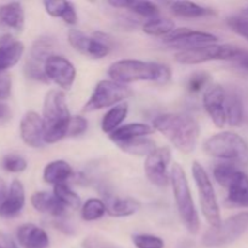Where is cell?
<instances>
[{"mask_svg":"<svg viewBox=\"0 0 248 248\" xmlns=\"http://www.w3.org/2000/svg\"><path fill=\"white\" fill-rule=\"evenodd\" d=\"M170 9L174 16L183 18H200L213 15L215 12L211 9L190 1H173L170 2Z\"/></svg>","mask_w":248,"mask_h":248,"instance_id":"cell-25","label":"cell"},{"mask_svg":"<svg viewBox=\"0 0 248 248\" xmlns=\"http://www.w3.org/2000/svg\"><path fill=\"white\" fill-rule=\"evenodd\" d=\"M11 118V110L9 106L0 102V121H6Z\"/></svg>","mask_w":248,"mask_h":248,"instance_id":"cell-46","label":"cell"},{"mask_svg":"<svg viewBox=\"0 0 248 248\" xmlns=\"http://www.w3.org/2000/svg\"><path fill=\"white\" fill-rule=\"evenodd\" d=\"M128 114V104L127 103H120L116 106L111 107L106 114H104L103 119H102V131L104 133H113L114 131L118 130L121 126V124L125 121L126 116Z\"/></svg>","mask_w":248,"mask_h":248,"instance_id":"cell-26","label":"cell"},{"mask_svg":"<svg viewBox=\"0 0 248 248\" xmlns=\"http://www.w3.org/2000/svg\"><path fill=\"white\" fill-rule=\"evenodd\" d=\"M0 248H18L10 235L0 230Z\"/></svg>","mask_w":248,"mask_h":248,"instance_id":"cell-45","label":"cell"},{"mask_svg":"<svg viewBox=\"0 0 248 248\" xmlns=\"http://www.w3.org/2000/svg\"><path fill=\"white\" fill-rule=\"evenodd\" d=\"M228 207H248V176L245 172L237 171L230 186H228Z\"/></svg>","mask_w":248,"mask_h":248,"instance_id":"cell-18","label":"cell"},{"mask_svg":"<svg viewBox=\"0 0 248 248\" xmlns=\"http://www.w3.org/2000/svg\"><path fill=\"white\" fill-rule=\"evenodd\" d=\"M132 242L137 248H164V240L149 234H136L132 236Z\"/></svg>","mask_w":248,"mask_h":248,"instance_id":"cell-39","label":"cell"},{"mask_svg":"<svg viewBox=\"0 0 248 248\" xmlns=\"http://www.w3.org/2000/svg\"><path fill=\"white\" fill-rule=\"evenodd\" d=\"M171 184L177 211L182 223L190 234H196L200 229V218L194 203L186 171L177 162L173 164L171 169Z\"/></svg>","mask_w":248,"mask_h":248,"instance_id":"cell-4","label":"cell"},{"mask_svg":"<svg viewBox=\"0 0 248 248\" xmlns=\"http://www.w3.org/2000/svg\"><path fill=\"white\" fill-rule=\"evenodd\" d=\"M1 167L11 173H21L27 170L28 162L18 154H6L1 159Z\"/></svg>","mask_w":248,"mask_h":248,"instance_id":"cell-35","label":"cell"},{"mask_svg":"<svg viewBox=\"0 0 248 248\" xmlns=\"http://www.w3.org/2000/svg\"><path fill=\"white\" fill-rule=\"evenodd\" d=\"M7 193H9V189H7L6 183H5L4 179L0 178V207H1L2 202H4L5 199H6Z\"/></svg>","mask_w":248,"mask_h":248,"instance_id":"cell-47","label":"cell"},{"mask_svg":"<svg viewBox=\"0 0 248 248\" xmlns=\"http://www.w3.org/2000/svg\"><path fill=\"white\" fill-rule=\"evenodd\" d=\"M208 156L230 161V164L248 166V144L237 133L232 131L216 133L203 143Z\"/></svg>","mask_w":248,"mask_h":248,"instance_id":"cell-5","label":"cell"},{"mask_svg":"<svg viewBox=\"0 0 248 248\" xmlns=\"http://www.w3.org/2000/svg\"><path fill=\"white\" fill-rule=\"evenodd\" d=\"M153 128L167 138L183 154L195 150L200 136L199 123L188 114L169 113L157 115L153 120Z\"/></svg>","mask_w":248,"mask_h":248,"instance_id":"cell-1","label":"cell"},{"mask_svg":"<svg viewBox=\"0 0 248 248\" xmlns=\"http://www.w3.org/2000/svg\"><path fill=\"white\" fill-rule=\"evenodd\" d=\"M16 236L23 248H48L50 246L47 232L33 223H26L18 227Z\"/></svg>","mask_w":248,"mask_h":248,"instance_id":"cell-16","label":"cell"},{"mask_svg":"<svg viewBox=\"0 0 248 248\" xmlns=\"http://www.w3.org/2000/svg\"><path fill=\"white\" fill-rule=\"evenodd\" d=\"M240 51H241V47L229 45V44H223V45L212 44V45L178 51L174 58L181 64L195 65L211 62V61H234Z\"/></svg>","mask_w":248,"mask_h":248,"instance_id":"cell-9","label":"cell"},{"mask_svg":"<svg viewBox=\"0 0 248 248\" xmlns=\"http://www.w3.org/2000/svg\"><path fill=\"white\" fill-rule=\"evenodd\" d=\"M153 132H154V128H153V126L148 125V124L132 123L121 125L118 130H115L113 133L109 135V138L115 144H118V143L121 142H127V140L145 137V136L152 135Z\"/></svg>","mask_w":248,"mask_h":248,"instance_id":"cell-22","label":"cell"},{"mask_svg":"<svg viewBox=\"0 0 248 248\" xmlns=\"http://www.w3.org/2000/svg\"><path fill=\"white\" fill-rule=\"evenodd\" d=\"M111 80L123 85L136 81H152L166 85L171 80V69L166 64L140 60H121L111 63L108 69Z\"/></svg>","mask_w":248,"mask_h":248,"instance_id":"cell-2","label":"cell"},{"mask_svg":"<svg viewBox=\"0 0 248 248\" xmlns=\"http://www.w3.org/2000/svg\"><path fill=\"white\" fill-rule=\"evenodd\" d=\"M12 80L7 72L0 73V102L5 101L11 96Z\"/></svg>","mask_w":248,"mask_h":248,"instance_id":"cell-42","label":"cell"},{"mask_svg":"<svg viewBox=\"0 0 248 248\" xmlns=\"http://www.w3.org/2000/svg\"><path fill=\"white\" fill-rule=\"evenodd\" d=\"M225 115H227V124H229L232 127H239L244 121V103L241 97L235 92L227 93Z\"/></svg>","mask_w":248,"mask_h":248,"instance_id":"cell-27","label":"cell"},{"mask_svg":"<svg viewBox=\"0 0 248 248\" xmlns=\"http://www.w3.org/2000/svg\"><path fill=\"white\" fill-rule=\"evenodd\" d=\"M176 29V24L172 19L170 18H156L149 19L143 24V31L147 33L148 35L152 36H167Z\"/></svg>","mask_w":248,"mask_h":248,"instance_id":"cell-30","label":"cell"},{"mask_svg":"<svg viewBox=\"0 0 248 248\" xmlns=\"http://www.w3.org/2000/svg\"><path fill=\"white\" fill-rule=\"evenodd\" d=\"M234 62L237 67L241 68V69H244V70H247L248 72V51L241 48V51H240L239 55L236 56V58L234 60Z\"/></svg>","mask_w":248,"mask_h":248,"instance_id":"cell-44","label":"cell"},{"mask_svg":"<svg viewBox=\"0 0 248 248\" xmlns=\"http://www.w3.org/2000/svg\"><path fill=\"white\" fill-rule=\"evenodd\" d=\"M26 202L24 186L18 179H14L9 188L6 199L0 207V217L14 218L21 213Z\"/></svg>","mask_w":248,"mask_h":248,"instance_id":"cell-17","label":"cell"},{"mask_svg":"<svg viewBox=\"0 0 248 248\" xmlns=\"http://www.w3.org/2000/svg\"><path fill=\"white\" fill-rule=\"evenodd\" d=\"M52 55H55L53 53V40L48 36H40V38L35 39L31 45L28 60L44 65L46 60Z\"/></svg>","mask_w":248,"mask_h":248,"instance_id":"cell-29","label":"cell"},{"mask_svg":"<svg viewBox=\"0 0 248 248\" xmlns=\"http://www.w3.org/2000/svg\"><path fill=\"white\" fill-rule=\"evenodd\" d=\"M191 172H193L194 181L198 188L199 200H200V207L203 218L211 228L219 227L222 224V217H220V210L215 186L211 182L210 176L199 161L193 162Z\"/></svg>","mask_w":248,"mask_h":248,"instance_id":"cell-6","label":"cell"},{"mask_svg":"<svg viewBox=\"0 0 248 248\" xmlns=\"http://www.w3.org/2000/svg\"><path fill=\"white\" fill-rule=\"evenodd\" d=\"M45 11L55 18H62L63 22L67 24L74 26L78 23V14L73 2L69 1H58V0H48L44 1Z\"/></svg>","mask_w":248,"mask_h":248,"instance_id":"cell-24","label":"cell"},{"mask_svg":"<svg viewBox=\"0 0 248 248\" xmlns=\"http://www.w3.org/2000/svg\"><path fill=\"white\" fill-rule=\"evenodd\" d=\"M31 203L35 211L45 215H50L52 217H63L65 213V206L58 201L53 194L47 191H36L31 195Z\"/></svg>","mask_w":248,"mask_h":248,"instance_id":"cell-19","label":"cell"},{"mask_svg":"<svg viewBox=\"0 0 248 248\" xmlns=\"http://www.w3.org/2000/svg\"><path fill=\"white\" fill-rule=\"evenodd\" d=\"M89 40L90 36L82 33L79 29H70L69 33H68V41L72 45V47L75 51H78V52L82 53V55H86V48L87 45H89Z\"/></svg>","mask_w":248,"mask_h":248,"instance_id":"cell-37","label":"cell"},{"mask_svg":"<svg viewBox=\"0 0 248 248\" xmlns=\"http://www.w3.org/2000/svg\"><path fill=\"white\" fill-rule=\"evenodd\" d=\"M107 213L111 217L123 218L136 215L140 211V205L138 201L131 198H118V196H107L106 200Z\"/></svg>","mask_w":248,"mask_h":248,"instance_id":"cell-20","label":"cell"},{"mask_svg":"<svg viewBox=\"0 0 248 248\" xmlns=\"http://www.w3.org/2000/svg\"><path fill=\"white\" fill-rule=\"evenodd\" d=\"M225 102L227 91L219 84H212L205 90L202 96V103L206 113L217 127H224L227 124L225 115Z\"/></svg>","mask_w":248,"mask_h":248,"instance_id":"cell-13","label":"cell"},{"mask_svg":"<svg viewBox=\"0 0 248 248\" xmlns=\"http://www.w3.org/2000/svg\"><path fill=\"white\" fill-rule=\"evenodd\" d=\"M106 213V203L101 199L91 198L85 201L81 206V218L85 222H93V220L101 219Z\"/></svg>","mask_w":248,"mask_h":248,"instance_id":"cell-32","label":"cell"},{"mask_svg":"<svg viewBox=\"0 0 248 248\" xmlns=\"http://www.w3.org/2000/svg\"><path fill=\"white\" fill-rule=\"evenodd\" d=\"M22 140L31 148H41L45 143V127L43 116L36 111H27L19 123Z\"/></svg>","mask_w":248,"mask_h":248,"instance_id":"cell-14","label":"cell"},{"mask_svg":"<svg viewBox=\"0 0 248 248\" xmlns=\"http://www.w3.org/2000/svg\"><path fill=\"white\" fill-rule=\"evenodd\" d=\"M237 171L239 169L236 167V165L230 164V162H222L213 169V177L218 184L228 189Z\"/></svg>","mask_w":248,"mask_h":248,"instance_id":"cell-34","label":"cell"},{"mask_svg":"<svg viewBox=\"0 0 248 248\" xmlns=\"http://www.w3.org/2000/svg\"><path fill=\"white\" fill-rule=\"evenodd\" d=\"M132 94L127 85H123L114 80H101L94 86L93 92L82 108L84 113L101 110V109L120 104Z\"/></svg>","mask_w":248,"mask_h":248,"instance_id":"cell-8","label":"cell"},{"mask_svg":"<svg viewBox=\"0 0 248 248\" xmlns=\"http://www.w3.org/2000/svg\"><path fill=\"white\" fill-rule=\"evenodd\" d=\"M82 248H118L110 242L98 236H90L82 244Z\"/></svg>","mask_w":248,"mask_h":248,"instance_id":"cell-43","label":"cell"},{"mask_svg":"<svg viewBox=\"0 0 248 248\" xmlns=\"http://www.w3.org/2000/svg\"><path fill=\"white\" fill-rule=\"evenodd\" d=\"M87 130V120L84 116H72L68 126L67 137H78Z\"/></svg>","mask_w":248,"mask_h":248,"instance_id":"cell-41","label":"cell"},{"mask_svg":"<svg viewBox=\"0 0 248 248\" xmlns=\"http://www.w3.org/2000/svg\"><path fill=\"white\" fill-rule=\"evenodd\" d=\"M245 14H246V15H248V7H247V9H246V10H245Z\"/></svg>","mask_w":248,"mask_h":248,"instance_id":"cell-48","label":"cell"},{"mask_svg":"<svg viewBox=\"0 0 248 248\" xmlns=\"http://www.w3.org/2000/svg\"><path fill=\"white\" fill-rule=\"evenodd\" d=\"M0 26L21 31L24 28V10L21 2L0 5Z\"/></svg>","mask_w":248,"mask_h":248,"instance_id":"cell-21","label":"cell"},{"mask_svg":"<svg viewBox=\"0 0 248 248\" xmlns=\"http://www.w3.org/2000/svg\"><path fill=\"white\" fill-rule=\"evenodd\" d=\"M211 75L206 72H196L188 79L186 82V89L190 93H200L201 91L205 92V90L210 86Z\"/></svg>","mask_w":248,"mask_h":248,"instance_id":"cell-36","label":"cell"},{"mask_svg":"<svg viewBox=\"0 0 248 248\" xmlns=\"http://www.w3.org/2000/svg\"><path fill=\"white\" fill-rule=\"evenodd\" d=\"M171 162V150L167 147L156 148L145 159L144 171L147 178L154 186H166L171 182V173H169V166Z\"/></svg>","mask_w":248,"mask_h":248,"instance_id":"cell-11","label":"cell"},{"mask_svg":"<svg viewBox=\"0 0 248 248\" xmlns=\"http://www.w3.org/2000/svg\"><path fill=\"white\" fill-rule=\"evenodd\" d=\"M130 11L135 12L138 16L145 17V18H156L160 14V10L156 4L152 1H140V0H125V7Z\"/></svg>","mask_w":248,"mask_h":248,"instance_id":"cell-33","label":"cell"},{"mask_svg":"<svg viewBox=\"0 0 248 248\" xmlns=\"http://www.w3.org/2000/svg\"><path fill=\"white\" fill-rule=\"evenodd\" d=\"M73 176V169L64 160H55L48 162L43 172V178L47 184L67 183L68 179Z\"/></svg>","mask_w":248,"mask_h":248,"instance_id":"cell-23","label":"cell"},{"mask_svg":"<svg viewBox=\"0 0 248 248\" xmlns=\"http://www.w3.org/2000/svg\"><path fill=\"white\" fill-rule=\"evenodd\" d=\"M70 119L72 115L65 94L60 90H50L46 93L43 107L45 143L53 144L67 137Z\"/></svg>","mask_w":248,"mask_h":248,"instance_id":"cell-3","label":"cell"},{"mask_svg":"<svg viewBox=\"0 0 248 248\" xmlns=\"http://www.w3.org/2000/svg\"><path fill=\"white\" fill-rule=\"evenodd\" d=\"M248 229V212L237 213L223 220L217 228H211L202 236V245L208 248L223 247L239 240Z\"/></svg>","mask_w":248,"mask_h":248,"instance_id":"cell-7","label":"cell"},{"mask_svg":"<svg viewBox=\"0 0 248 248\" xmlns=\"http://www.w3.org/2000/svg\"><path fill=\"white\" fill-rule=\"evenodd\" d=\"M24 74L28 79L34 80V81L39 82H48L50 80L47 79V75H46L45 69H44L43 64H39V63L33 62L31 60L26 61V64H24Z\"/></svg>","mask_w":248,"mask_h":248,"instance_id":"cell-38","label":"cell"},{"mask_svg":"<svg viewBox=\"0 0 248 248\" xmlns=\"http://www.w3.org/2000/svg\"><path fill=\"white\" fill-rule=\"evenodd\" d=\"M53 195L58 199L61 203L65 206L68 208H72V210H78V208H81V199L80 196L68 186L67 183H61L56 184L53 186Z\"/></svg>","mask_w":248,"mask_h":248,"instance_id":"cell-31","label":"cell"},{"mask_svg":"<svg viewBox=\"0 0 248 248\" xmlns=\"http://www.w3.org/2000/svg\"><path fill=\"white\" fill-rule=\"evenodd\" d=\"M24 52V45L19 40L6 35L0 38V73L7 72L19 62Z\"/></svg>","mask_w":248,"mask_h":248,"instance_id":"cell-15","label":"cell"},{"mask_svg":"<svg viewBox=\"0 0 248 248\" xmlns=\"http://www.w3.org/2000/svg\"><path fill=\"white\" fill-rule=\"evenodd\" d=\"M218 41V36L207 31H193L190 28H176L171 34L164 38V44L171 48L179 51L200 46L212 45Z\"/></svg>","mask_w":248,"mask_h":248,"instance_id":"cell-10","label":"cell"},{"mask_svg":"<svg viewBox=\"0 0 248 248\" xmlns=\"http://www.w3.org/2000/svg\"><path fill=\"white\" fill-rule=\"evenodd\" d=\"M227 26L237 35L242 36L248 41V18L241 16H232L227 18Z\"/></svg>","mask_w":248,"mask_h":248,"instance_id":"cell-40","label":"cell"},{"mask_svg":"<svg viewBox=\"0 0 248 248\" xmlns=\"http://www.w3.org/2000/svg\"><path fill=\"white\" fill-rule=\"evenodd\" d=\"M116 145L123 152L127 153L130 155H136V156H148L157 148L156 143L147 137L137 138V140H127V142H121L118 143Z\"/></svg>","mask_w":248,"mask_h":248,"instance_id":"cell-28","label":"cell"},{"mask_svg":"<svg viewBox=\"0 0 248 248\" xmlns=\"http://www.w3.org/2000/svg\"><path fill=\"white\" fill-rule=\"evenodd\" d=\"M47 79L63 90H69L77 78V69L69 60L60 55H52L44 64Z\"/></svg>","mask_w":248,"mask_h":248,"instance_id":"cell-12","label":"cell"}]
</instances>
